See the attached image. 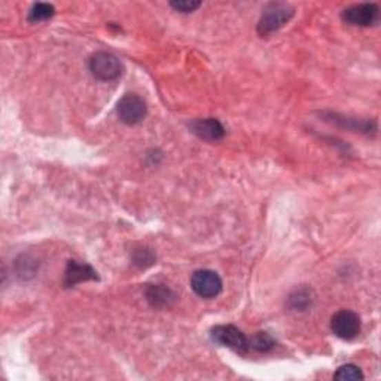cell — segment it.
Instances as JSON below:
<instances>
[{"label":"cell","mask_w":381,"mask_h":381,"mask_svg":"<svg viewBox=\"0 0 381 381\" xmlns=\"http://www.w3.org/2000/svg\"><path fill=\"white\" fill-rule=\"evenodd\" d=\"M295 14V9L289 3H282V2H274L267 5L264 12L261 15V20L258 24V32L261 36H268L291 20Z\"/></svg>","instance_id":"1"},{"label":"cell","mask_w":381,"mask_h":381,"mask_svg":"<svg viewBox=\"0 0 381 381\" xmlns=\"http://www.w3.org/2000/svg\"><path fill=\"white\" fill-rule=\"evenodd\" d=\"M210 337L219 346L228 347L240 353V355H245L250 349L247 337L238 328L232 327V325H219V327H215L210 331Z\"/></svg>","instance_id":"2"},{"label":"cell","mask_w":381,"mask_h":381,"mask_svg":"<svg viewBox=\"0 0 381 381\" xmlns=\"http://www.w3.org/2000/svg\"><path fill=\"white\" fill-rule=\"evenodd\" d=\"M90 70L100 81H114L123 73V64L116 55L100 51L90 59Z\"/></svg>","instance_id":"3"},{"label":"cell","mask_w":381,"mask_h":381,"mask_svg":"<svg viewBox=\"0 0 381 381\" xmlns=\"http://www.w3.org/2000/svg\"><path fill=\"white\" fill-rule=\"evenodd\" d=\"M192 291L201 298H216L222 292V280L218 273L212 269H198L191 277Z\"/></svg>","instance_id":"4"},{"label":"cell","mask_w":381,"mask_h":381,"mask_svg":"<svg viewBox=\"0 0 381 381\" xmlns=\"http://www.w3.org/2000/svg\"><path fill=\"white\" fill-rule=\"evenodd\" d=\"M331 329L341 340H355L360 332V318L351 310H341L333 314Z\"/></svg>","instance_id":"5"},{"label":"cell","mask_w":381,"mask_h":381,"mask_svg":"<svg viewBox=\"0 0 381 381\" xmlns=\"http://www.w3.org/2000/svg\"><path fill=\"white\" fill-rule=\"evenodd\" d=\"M116 110L119 119L127 125H136L142 123L147 112L143 99L136 94H127L121 99Z\"/></svg>","instance_id":"6"},{"label":"cell","mask_w":381,"mask_h":381,"mask_svg":"<svg viewBox=\"0 0 381 381\" xmlns=\"http://www.w3.org/2000/svg\"><path fill=\"white\" fill-rule=\"evenodd\" d=\"M380 9L375 3H362L355 5L342 12V20L350 25L368 27L378 21Z\"/></svg>","instance_id":"7"},{"label":"cell","mask_w":381,"mask_h":381,"mask_svg":"<svg viewBox=\"0 0 381 381\" xmlns=\"http://www.w3.org/2000/svg\"><path fill=\"white\" fill-rule=\"evenodd\" d=\"M189 128L195 136L209 142L220 141L225 136V128L218 119L215 118H204V119H195L189 124Z\"/></svg>","instance_id":"8"},{"label":"cell","mask_w":381,"mask_h":381,"mask_svg":"<svg viewBox=\"0 0 381 381\" xmlns=\"http://www.w3.org/2000/svg\"><path fill=\"white\" fill-rule=\"evenodd\" d=\"M97 273L87 264H79L76 261H70L66 269V286H75L76 283L87 280H97Z\"/></svg>","instance_id":"9"},{"label":"cell","mask_w":381,"mask_h":381,"mask_svg":"<svg viewBox=\"0 0 381 381\" xmlns=\"http://www.w3.org/2000/svg\"><path fill=\"white\" fill-rule=\"evenodd\" d=\"M146 298L152 307H156V309H164V307H170L173 304L176 296L169 287H165L163 285H152L147 287Z\"/></svg>","instance_id":"10"},{"label":"cell","mask_w":381,"mask_h":381,"mask_svg":"<svg viewBox=\"0 0 381 381\" xmlns=\"http://www.w3.org/2000/svg\"><path fill=\"white\" fill-rule=\"evenodd\" d=\"M54 14H55V9H54L52 5H50V3H36L30 9L29 21H32V23L45 21V20H48V18H51Z\"/></svg>","instance_id":"11"},{"label":"cell","mask_w":381,"mask_h":381,"mask_svg":"<svg viewBox=\"0 0 381 381\" xmlns=\"http://www.w3.org/2000/svg\"><path fill=\"white\" fill-rule=\"evenodd\" d=\"M249 344H250V347L258 350V351H269L274 347L276 341L269 337L267 332H258L256 336H254L249 340Z\"/></svg>","instance_id":"12"},{"label":"cell","mask_w":381,"mask_h":381,"mask_svg":"<svg viewBox=\"0 0 381 381\" xmlns=\"http://www.w3.org/2000/svg\"><path fill=\"white\" fill-rule=\"evenodd\" d=\"M333 378L341 380V381H344V380H353V381H355V380H362V378H364V374H362V371L356 365L349 364V365L340 367L337 369V373L333 374Z\"/></svg>","instance_id":"13"},{"label":"cell","mask_w":381,"mask_h":381,"mask_svg":"<svg viewBox=\"0 0 381 381\" xmlns=\"http://www.w3.org/2000/svg\"><path fill=\"white\" fill-rule=\"evenodd\" d=\"M154 261H155V258H154L151 250H147V249H138L134 254V264L142 267V268H145L147 265H152Z\"/></svg>","instance_id":"14"},{"label":"cell","mask_w":381,"mask_h":381,"mask_svg":"<svg viewBox=\"0 0 381 381\" xmlns=\"http://www.w3.org/2000/svg\"><path fill=\"white\" fill-rule=\"evenodd\" d=\"M310 295L307 294L305 291H300L296 292L295 295L291 296V305L292 309H298V310H305V307L310 304Z\"/></svg>","instance_id":"15"},{"label":"cell","mask_w":381,"mask_h":381,"mask_svg":"<svg viewBox=\"0 0 381 381\" xmlns=\"http://www.w3.org/2000/svg\"><path fill=\"white\" fill-rule=\"evenodd\" d=\"M200 2H195V0H179V2H172L170 6L176 11L188 14V12H194L195 9L200 8Z\"/></svg>","instance_id":"16"}]
</instances>
